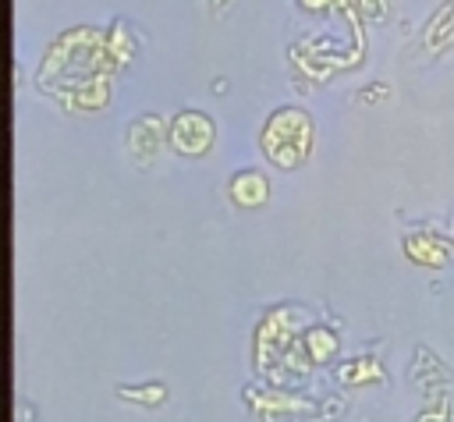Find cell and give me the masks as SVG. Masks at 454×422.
I'll return each mask as SVG.
<instances>
[{
    "instance_id": "obj_1",
    "label": "cell",
    "mask_w": 454,
    "mask_h": 422,
    "mask_svg": "<svg viewBox=\"0 0 454 422\" xmlns=\"http://www.w3.org/2000/svg\"><path fill=\"white\" fill-rule=\"evenodd\" d=\"M163 383H153V387H142V390H135V387H121V397H138V401H149V404H156V401H163Z\"/></svg>"
},
{
    "instance_id": "obj_2",
    "label": "cell",
    "mask_w": 454,
    "mask_h": 422,
    "mask_svg": "<svg viewBox=\"0 0 454 422\" xmlns=\"http://www.w3.org/2000/svg\"><path fill=\"white\" fill-rule=\"evenodd\" d=\"M419 422H447V415H443V411H440V415H422Z\"/></svg>"
}]
</instances>
